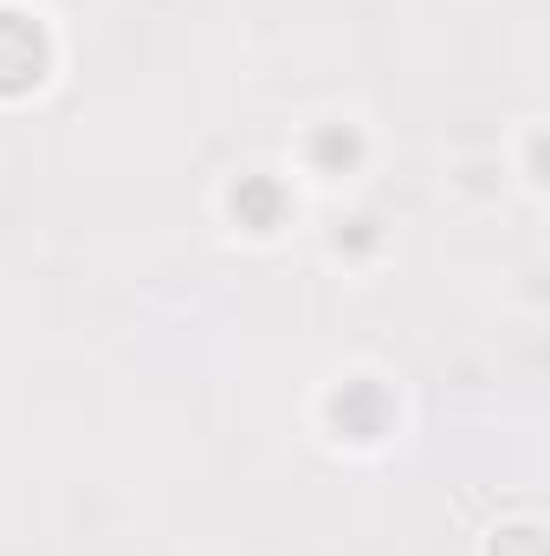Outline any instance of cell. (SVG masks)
<instances>
[{"mask_svg":"<svg viewBox=\"0 0 550 556\" xmlns=\"http://www.w3.org/2000/svg\"><path fill=\"white\" fill-rule=\"evenodd\" d=\"M46 65H52L46 26H33L26 13H0V98H20V91L46 85Z\"/></svg>","mask_w":550,"mask_h":556,"instance_id":"6da1fadb","label":"cell"},{"mask_svg":"<svg viewBox=\"0 0 550 556\" xmlns=\"http://www.w3.org/2000/svg\"><path fill=\"white\" fill-rule=\"evenodd\" d=\"M499 551H512V556H545V531H538V525H518V531H499Z\"/></svg>","mask_w":550,"mask_h":556,"instance_id":"3957f363","label":"cell"},{"mask_svg":"<svg viewBox=\"0 0 550 556\" xmlns=\"http://www.w3.org/2000/svg\"><path fill=\"white\" fill-rule=\"evenodd\" d=\"M285 207H291V201H285V188L266 181V175H253V181H240V188H234V220H240V227H253V233H273L278 220H285Z\"/></svg>","mask_w":550,"mask_h":556,"instance_id":"7a4b0ae2","label":"cell"}]
</instances>
